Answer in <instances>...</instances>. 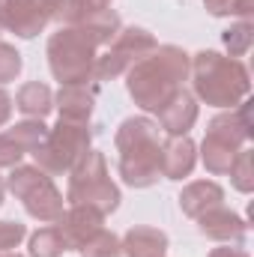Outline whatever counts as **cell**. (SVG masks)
I'll list each match as a JSON object with an SVG mask.
<instances>
[{
	"label": "cell",
	"mask_w": 254,
	"mask_h": 257,
	"mask_svg": "<svg viewBox=\"0 0 254 257\" xmlns=\"http://www.w3.org/2000/svg\"><path fill=\"white\" fill-rule=\"evenodd\" d=\"M120 15L114 9H105L102 15L84 21V24H63L48 39V69L54 81L63 84H90L96 69V51L108 45L120 30Z\"/></svg>",
	"instance_id": "cell-1"
},
{
	"label": "cell",
	"mask_w": 254,
	"mask_h": 257,
	"mask_svg": "<svg viewBox=\"0 0 254 257\" xmlns=\"http://www.w3.org/2000/svg\"><path fill=\"white\" fill-rule=\"evenodd\" d=\"M189 69L191 57L180 45H156L144 60H138L126 72V90L138 108L156 114L183 90Z\"/></svg>",
	"instance_id": "cell-2"
},
{
	"label": "cell",
	"mask_w": 254,
	"mask_h": 257,
	"mask_svg": "<svg viewBox=\"0 0 254 257\" xmlns=\"http://www.w3.org/2000/svg\"><path fill=\"white\" fill-rule=\"evenodd\" d=\"M120 177L132 189H150L162 177V128L150 117H126L114 135Z\"/></svg>",
	"instance_id": "cell-3"
},
{
	"label": "cell",
	"mask_w": 254,
	"mask_h": 257,
	"mask_svg": "<svg viewBox=\"0 0 254 257\" xmlns=\"http://www.w3.org/2000/svg\"><path fill=\"white\" fill-rule=\"evenodd\" d=\"M189 72L194 99L212 108H236L251 90V75L245 63L236 57H224L218 51H197L191 57Z\"/></svg>",
	"instance_id": "cell-4"
},
{
	"label": "cell",
	"mask_w": 254,
	"mask_h": 257,
	"mask_svg": "<svg viewBox=\"0 0 254 257\" xmlns=\"http://www.w3.org/2000/svg\"><path fill=\"white\" fill-rule=\"evenodd\" d=\"M248 108H251V102L242 99L236 108H230L224 114H215L209 120L206 138L200 144V159H203V168L209 174H215V177L227 174V168L236 159V153L248 144V138H251Z\"/></svg>",
	"instance_id": "cell-5"
},
{
	"label": "cell",
	"mask_w": 254,
	"mask_h": 257,
	"mask_svg": "<svg viewBox=\"0 0 254 257\" xmlns=\"http://www.w3.org/2000/svg\"><path fill=\"white\" fill-rule=\"evenodd\" d=\"M120 186L108 174V162L99 150H87L78 165L69 171V189H66V203H84L99 209L102 215H111L120 206Z\"/></svg>",
	"instance_id": "cell-6"
},
{
	"label": "cell",
	"mask_w": 254,
	"mask_h": 257,
	"mask_svg": "<svg viewBox=\"0 0 254 257\" xmlns=\"http://www.w3.org/2000/svg\"><path fill=\"white\" fill-rule=\"evenodd\" d=\"M96 128L90 123H78V120H57V126L48 128L45 141L30 153L36 159V168H42L48 177H60L69 174L78 159L90 150Z\"/></svg>",
	"instance_id": "cell-7"
},
{
	"label": "cell",
	"mask_w": 254,
	"mask_h": 257,
	"mask_svg": "<svg viewBox=\"0 0 254 257\" xmlns=\"http://www.w3.org/2000/svg\"><path fill=\"white\" fill-rule=\"evenodd\" d=\"M6 189L21 200L30 218L42 224H54L63 215V194L54 186V180L36 165H15L6 177Z\"/></svg>",
	"instance_id": "cell-8"
},
{
	"label": "cell",
	"mask_w": 254,
	"mask_h": 257,
	"mask_svg": "<svg viewBox=\"0 0 254 257\" xmlns=\"http://www.w3.org/2000/svg\"><path fill=\"white\" fill-rule=\"evenodd\" d=\"M156 36L144 27H120L117 36L108 42V51L102 57H96L93 69V81H114L117 75L129 72L138 60H144L153 48H156Z\"/></svg>",
	"instance_id": "cell-9"
},
{
	"label": "cell",
	"mask_w": 254,
	"mask_h": 257,
	"mask_svg": "<svg viewBox=\"0 0 254 257\" xmlns=\"http://www.w3.org/2000/svg\"><path fill=\"white\" fill-rule=\"evenodd\" d=\"M51 12L42 0H0V27L15 33L18 39H33L48 27Z\"/></svg>",
	"instance_id": "cell-10"
},
{
	"label": "cell",
	"mask_w": 254,
	"mask_h": 257,
	"mask_svg": "<svg viewBox=\"0 0 254 257\" xmlns=\"http://www.w3.org/2000/svg\"><path fill=\"white\" fill-rule=\"evenodd\" d=\"M54 224H57V227H60V233H63L66 248H81L87 239H93V236L102 230L105 215H102L99 209H93V206L75 203V206L63 209V215H60Z\"/></svg>",
	"instance_id": "cell-11"
},
{
	"label": "cell",
	"mask_w": 254,
	"mask_h": 257,
	"mask_svg": "<svg viewBox=\"0 0 254 257\" xmlns=\"http://www.w3.org/2000/svg\"><path fill=\"white\" fill-rule=\"evenodd\" d=\"M194 221H197V230H200L206 239H215V242H245V236H248L245 218H239V215H236L233 209H227L224 203L206 209V212L197 215Z\"/></svg>",
	"instance_id": "cell-12"
},
{
	"label": "cell",
	"mask_w": 254,
	"mask_h": 257,
	"mask_svg": "<svg viewBox=\"0 0 254 257\" xmlns=\"http://www.w3.org/2000/svg\"><path fill=\"white\" fill-rule=\"evenodd\" d=\"M197 165V147L189 135H171L162 144V177L165 180H186Z\"/></svg>",
	"instance_id": "cell-13"
},
{
	"label": "cell",
	"mask_w": 254,
	"mask_h": 257,
	"mask_svg": "<svg viewBox=\"0 0 254 257\" xmlns=\"http://www.w3.org/2000/svg\"><path fill=\"white\" fill-rule=\"evenodd\" d=\"M96 105V84H63L54 96V108L60 111V120L90 123Z\"/></svg>",
	"instance_id": "cell-14"
},
{
	"label": "cell",
	"mask_w": 254,
	"mask_h": 257,
	"mask_svg": "<svg viewBox=\"0 0 254 257\" xmlns=\"http://www.w3.org/2000/svg\"><path fill=\"white\" fill-rule=\"evenodd\" d=\"M156 117L159 128H165L168 135H189V128L197 123V99L183 87L165 108L156 111Z\"/></svg>",
	"instance_id": "cell-15"
},
{
	"label": "cell",
	"mask_w": 254,
	"mask_h": 257,
	"mask_svg": "<svg viewBox=\"0 0 254 257\" xmlns=\"http://www.w3.org/2000/svg\"><path fill=\"white\" fill-rule=\"evenodd\" d=\"M120 245H123V257H165L168 233L159 227L138 224V227H129L126 236L120 239Z\"/></svg>",
	"instance_id": "cell-16"
},
{
	"label": "cell",
	"mask_w": 254,
	"mask_h": 257,
	"mask_svg": "<svg viewBox=\"0 0 254 257\" xmlns=\"http://www.w3.org/2000/svg\"><path fill=\"white\" fill-rule=\"evenodd\" d=\"M221 203H224V189H221L215 180H194V183H189V186L180 192V209H183L189 218H197V215H203L206 209L221 206Z\"/></svg>",
	"instance_id": "cell-17"
},
{
	"label": "cell",
	"mask_w": 254,
	"mask_h": 257,
	"mask_svg": "<svg viewBox=\"0 0 254 257\" xmlns=\"http://www.w3.org/2000/svg\"><path fill=\"white\" fill-rule=\"evenodd\" d=\"M15 108L27 117V120H45L54 111V93L48 84L42 81H27L18 93H15Z\"/></svg>",
	"instance_id": "cell-18"
},
{
	"label": "cell",
	"mask_w": 254,
	"mask_h": 257,
	"mask_svg": "<svg viewBox=\"0 0 254 257\" xmlns=\"http://www.w3.org/2000/svg\"><path fill=\"white\" fill-rule=\"evenodd\" d=\"M27 248H30V257H63L69 251L57 224H45L36 233H30V245Z\"/></svg>",
	"instance_id": "cell-19"
},
{
	"label": "cell",
	"mask_w": 254,
	"mask_h": 257,
	"mask_svg": "<svg viewBox=\"0 0 254 257\" xmlns=\"http://www.w3.org/2000/svg\"><path fill=\"white\" fill-rule=\"evenodd\" d=\"M114 0H63L60 9V24H84L96 15H102L105 9H111Z\"/></svg>",
	"instance_id": "cell-20"
},
{
	"label": "cell",
	"mask_w": 254,
	"mask_h": 257,
	"mask_svg": "<svg viewBox=\"0 0 254 257\" xmlns=\"http://www.w3.org/2000/svg\"><path fill=\"white\" fill-rule=\"evenodd\" d=\"M24 153H33L42 141H45V135H48V126L42 123V120H21V123H15V126L6 132Z\"/></svg>",
	"instance_id": "cell-21"
},
{
	"label": "cell",
	"mask_w": 254,
	"mask_h": 257,
	"mask_svg": "<svg viewBox=\"0 0 254 257\" xmlns=\"http://www.w3.org/2000/svg\"><path fill=\"white\" fill-rule=\"evenodd\" d=\"M81 257H123V245H120V236L114 230H99L93 239H87L81 248H78Z\"/></svg>",
	"instance_id": "cell-22"
},
{
	"label": "cell",
	"mask_w": 254,
	"mask_h": 257,
	"mask_svg": "<svg viewBox=\"0 0 254 257\" xmlns=\"http://www.w3.org/2000/svg\"><path fill=\"white\" fill-rule=\"evenodd\" d=\"M227 174H230L233 189H239L242 194H248L254 189V156H251V150H248V147H242V150L236 153V159L230 162Z\"/></svg>",
	"instance_id": "cell-23"
},
{
	"label": "cell",
	"mask_w": 254,
	"mask_h": 257,
	"mask_svg": "<svg viewBox=\"0 0 254 257\" xmlns=\"http://www.w3.org/2000/svg\"><path fill=\"white\" fill-rule=\"evenodd\" d=\"M221 39H224V48L230 51V57H245L254 42V24L251 21H239V24L227 27L221 33Z\"/></svg>",
	"instance_id": "cell-24"
},
{
	"label": "cell",
	"mask_w": 254,
	"mask_h": 257,
	"mask_svg": "<svg viewBox=\"0 0 254 257\" xmlns=\"http://www.w3.org/2000/svg\"><path fill=\"white\" fill-rule=\"evenodd\" d=\"M203 6H206V12L215 15V18H230V15H236V18L248 21L251 12H254V0H203Z\"/></svg>",
	"instance_id": "cell-25"
},
{
	"label": "cell",
	"mask_w": 254,
	"mask_h": 257,
	"mask_svg": "<svg viewBox=\"0 0 254 257\" xmlns=\"http://www.w3.org/2000/svg\"><path fill=\"white\" fill-rule=\"evenodd\" d=\"M21 69H24V60H21L18 48L0 39V87L9 84V81H15L21 75Z\"/></svg>",
	"instance_id": "cell-26"
},
{
	"label": "cell",
	"mask_w": 254,
	"mask_h": 257,
	"mask_svg": "<svg viewBox=\"0 0 254 257\" xmlns=\"http://www.w3.org/2000/svg\"><path fill=\"white\" fill-rule=\"evenodd\" d=\"M27 239V224L21 221H0V251H15Z\"/></svg>",
	"instance_id": "cell-27"
},
{
	"label": "cell",
	"mask_w": 254,
	"mask_h": 257,
	"mask_svg": "<svg viewBox=\"0 0 254 257\" xmlns=\"http://www.w3.org/2000/svg\"><path fill=\"white\" fill-rule=\"evenodd\" d=\"M24 156H27V153L3 132V135H0V168H15V165H21Z\"/></svg>",
	"instance_id": "cell-28"
},
{
	"label": "cell",
	"mask_w": 254,
	"mask_h": 257,
	"mask_svg": "<svg viewBox=\"0 0 254 257\" xmlns=\"http://www.w3.org/2000/svg\"><path fill=\"white\" fill-rule=\"evenodd\" d=\"M12 108H15V99L0 87V126H6L12 120Z\"/></svg>",
	"instance_id": "cell-29"
},
{
	"label": "cell",
	"mask_w": 254,
	"mask_h": 257,
	"mask_svg": "<svg viewBox=\"0 0 254 257\" xmlns=\"http://www.w3.org/2000/svg\"><path fill=\"white\" fill-rule=\"evenodd\" d=\"M209 257H248V251H242V248H212L209 251Z\"/></svg>",
	"instance_id": "cell-30"
},
{
	"label": "cell",
	"mask_w": 254,
	"mask_h": 257,
	"mask_svg": "<svg viewBox=\"0 0 254 257\" xmlns=\"http://www.w3.org/2000/svg\"><path fill=\"white\" fill-rule=\"evenodd\" d=\"M3 194H6V180L0 177V206H3Z\"/></svg>",
	"instance_id": "cell-31"
},
{
	"label": "cell",
	"mask_w": 254,
	"mask_h": 257,
	"mask_svg": "<svg viewBox=\"0 0 254 257\" xmlns=\"http://www.w3.org/2000/svg\"><path fill=\"white\" fill-rule=\"evenodd\" d=\"M0 257H21L18 251H0Z\"/></svg>",
	"instance_id": "cell-32"
},
{
	"label": "cell",
	"mask_w": 254,
	"mask_h": 257,
	"mask_svg": "<svg viewBox=\"0 0 254 257\" xmlns=\"http://www.w3.org/2000/svg\"><path fill=\"white\" fill-rule=\"evenodd\" d=\"M0 33H3V27H0Z\"/></svg>",
	"instance_id": "cell-33"
}]
</instances>
